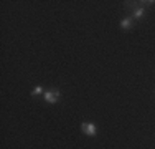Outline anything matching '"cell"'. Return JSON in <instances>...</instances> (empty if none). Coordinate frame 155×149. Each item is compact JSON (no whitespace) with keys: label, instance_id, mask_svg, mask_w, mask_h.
I'll use <instances>...</instances> for the list:
<instances>
[{"label":"cell","instance_id":"cell-3","mask_svg":"<svg viewBox=\"0 0 155 149\" xmlns=\"http://www.w3.org/2000/svg\"><path fill=\"white\" fill-rule=\"evenodd\" d=\"M134 25H135V20L130 15H127V17H124L122 20H120V30H124V32H130V30L134 28Z\"/></svg>","mask_w":155,"mask_h":149},{"label":"cell","instance_id":"cell-4","mask_svg":"<svg viewBox=\"0 0 155 149\" xmlns=\"http://www.w3.org/2000/svg\"><path fill=\"white\" fill-rule=\"evenodd\" d=\"M41 95H45V91H43L41 86H35L31 89V93H30L31 98H38V96H41Z\"/></svg>","mask_w":155,"mask_h":149},{"label":"cell","instance_id":"cell-1","mask_svg":"<svg viewBox=\"0 0 155 149\" xmlns=\"http://www.w3.org/2000/svg\"><path fill=\"white\" fill-rule=\"evenodd\" d=\"M43 98H45V101H46V103L54 104V103L60 101V98H61V91H60L58 88H51V89H48V91H45Z\"/></svg>","mask_w":155,"mask_h":149},{"label":"cell","instance_id":"cell-2","mask_svg":"<svg viewBox=\"0 0 155 149\" xmlns=\"http://www.w3.org/2000/svg\"><path fill=\"white\" fill-rule=\"evenodd\" d=\"M81 133L86 134V136H89V137H96L97 128H96V124L91 123V121H83L81 123Z\"/></svg>","mask_w":155,"mask_h":149}]
</instances>
